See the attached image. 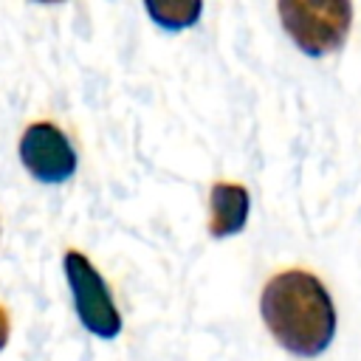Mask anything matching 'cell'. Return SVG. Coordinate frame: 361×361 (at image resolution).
Returning a JSON list of instances; mask_svg holds the SVG:
<instances>
[{
	"label": "cell",
	"mask_w": 361,
	"mask_h": 361,
	"mask_svg": "<svg viewBox=\"0 0 361 361\" xmlns=\"http://www.w3.org/2000/svg\"><path fill=\"white\" fill-rule=\"evenodd\" d=\"M259 316L271 338L299 358L322 355L336 338L338 316L333 296L305 268H285L262 285Z\"/></svg>",
	"instance_id": "cell-1"
},
{
	"label": "cell",
	"mask_w": 361,
	"mask_h": 361,
	"mask_svg": "<svg viewBox=\"0 0 361 361\" xmlns=\"http://www.w3.org/2000/svg\"><path fill=\"white\" fill-rule=\"evenodd\" d=\"M8 336H11V316H8L6 305L0 302V353H3L6 344H8Z\"/></svg>",
	"instance_id": "cell-7"
},
{
	"label": "cell",
	"mask_w": 361,
	"mask_h": 361,
	"mask_svg": "<svg viewBox=\"0 0 361 361\" xmlns=\"http://www.w3.org/2000/svg\"><path fill=\"white\" fill-rule=\"evenodd\" d=\"M20 164L39 183H65L79 166V155L65 130L48 118L31 121L17 144Z\"/></svg>",
	"instance_id": "cell-4"
},
{
	"label": "cell",
	"mask_w": 361,
	"mask_h": 361,
	"mask_svg": "<svg viewBox=\"0 0 361 361\" xmlns=\"http://www.w3.org/2000/svg\"><path fill=\"white\" fill-rule=\"evenodd\" d=\"M144 11L149 14V20L164 28V31H180V28H192L197 23V17L203 14V3L200 0H147Z\"/></svg>",
	"instance_id": "cell-6"
},
{
	"label": "cell",
	"mask_w": 361,
	"mask_h": 361,
	"mask_svg": "<svg viewBox=\"0 0 361 361\" xmlns=\"http://www.w3.org/2000/svg\"><path fill=\"white\" fill-rule=\"evenodd\" d=\"M276 14L285 34L307 56L338 51L353 25L350 0H279Z\"/></svg>",
	"instance_id": "cell-2"
},
{
	"label": "cell",
	"mask_w": 361,
	"mask_h": 361,
	"mask_svg": "<svg viewBox=\"0 0 361 361\" xmlns=\"http://www.w3.org/2000/svg\"><path fill=\"white\" fill-rule=\"evenodd\" d=\"M62 271H65L71 299H73V310H76L82 327L87 333H93L96 338H102V341H113L121 333L124 322H121V313L113 302V293H110L104 276L76 248L65 251Z\"/></svg>",
	"instance_id": "cell-3"
},
{
	"label": "cell",
	"mask_w": 361,
	"mask_h": 361,
	"mask_svg": "<svg viewBox=\"0 0 361 361\" xmlns=\"http://www.w3.org/2000/svg\"><path fill=\"white\" fill-rule=\"evenodd\" d=\"M251 195L243 183L217 180L209 189V234L214 240L240 234L248 223Z\"/></svg>",
	"instance_id": "cell-5"
}]
</instances>
